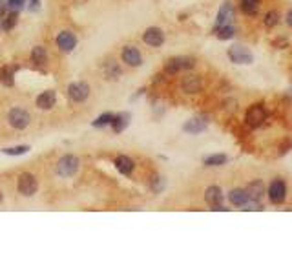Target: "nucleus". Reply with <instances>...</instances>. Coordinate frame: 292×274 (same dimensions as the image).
<instances>
[{"instance_id": "72a5a7b5", "label": "nucleus", "mask_w": 292, "mask_h": 274, "mask_svg": "<svg viewBox=\"0 0 292 274\" xmlns=\"http://www.w3.org/2000/svg\"><path fill=\"white\" fill-rule=\"evenodd\" d=\"M26 9H27V11H31V13L39 11V9H41V0H27Z\"/></svg>"}, {"instance_id": "e433bc0d", "label": "nucleus", "mask_w": 292, "mask_h": 274, "mask_svg": "<svg viewBox=\"0 0 292 274\" xmlns=\"http://www.w3.org/2000/svg\"><path fill=\"white\" fill-rule=\"evenodd\" d=\"M2 201H4V194H2V190H0V205H2Z\"/></svg>"}, {"instance_id": "0eeeda50", "label": "nucleus", "mask_w": 292, "mask_h": 274, "mask_svg": "<svg viewBox=\"0 0 292 274\" xmlns=\"http://www.w3.org/2000/svg\"><path fill=\"white\" fill-rule=\"evenodd\" d=\"M55 42H57V48H59L62 53H71V51L77 48L79 41H77V37H75V33L64 29V31H60L59 35H57Z\"/></svg>"}, {"instance_id": "39448f33", "label": "nucleus", "mask_w": 292, "mask_h": 274, "mask_svg": "<svg viewBox=\"0 0 292 274\" xmlns=\"http://www.w3.org/2000/svg\"><path fill=\"white\" fill-rule=\"evenodd\" d=\"M194 66H196V62L190 57H172L164 64V72L168 75H175V73L182 72V70H192Z\"/></svg>"}, {"instance_id": "2f4dec72", "label": "nucleus", "mask_w": 292, "mask_h": 274, "mask_svg": "<svg viewBox=\"0 0 292 274\" xmlns=\"http://www.w3.org/2000/svg\"><path fill=\"white\" fill-rule=\"evenodd\" d=\"M6 6H8L9 11H20V9L26 8L27 0H4Z\"/></svg>"}, {"instance_id": "412c9836", "label": "nucleus", "mask_w": 292, "mask_h": 274, "mask_svg": "<svg viewBox=\"0 0 292 274\" xmlns=\"http://www.w3.org/2000/svg\"><path fill=\"white\" fill-rule=\"evenodd\" d=\"M29 59L35 66H44V64H48V51L42 46H35L29 53Z\"/></svg>"}, {"instance_id": "a878e982", "label": "nucleus", "mask_w": 292, "mask_h": 274, "mask_svg": "<svg viewBox=\"0 0 292 274\" xmlns=\"http://www.w3.org/2000/svg\"><path fill=\"white\" fill-rule=\"evenodd\" d=\"M227 161L228 157L225 154H212L205 157L203 163H205V166H223V164H227Z\"/></svg>"}, {"instance_id": "aec40b11", "label": "nucleus", "mask_w": 292, "mask_h": 274, "mask_svg": "<svg viewBox=\"0 0 292 274\" xmlns=\"http://www.w3.org/2000/svg\"><path fill=\"white\" fill-rule=\"evenodd\" d=\"M181 88L187 93H197L201 90V79L197 75H187V77L182 79Z\"/></svg>"}, {"instance_id": "5701e85b", "label": "nucleus", "mask_w": 292, "mask_h": 274, "mask_svg": "<svg viewBox=\"0 0 292 274\" xmlns=\"http://www.w3.org/2000/svg\"><path fill=\"white\" fill-rule=\"evenodd\" d=\"M17 22H18V11H9V13H6L4 17H2L0 29L6 33H9L15 26H17Z\"/></svg>"}, {"instance_id": "4be33fe9", "label": "nucleus", "mask_w": 292, "mask_h": 274, "mask_svg": "<svg viewBox=\"0 0 292 274\" xmlns=\"http://www.w3.org/2000/svg\"><path fill=\"white\" fill-rule=\"evenodd\" d=\"M102 70H104V77L110 79V81H117V79L123 75V68H121V66H119L115 60H110V62H106Z\"/></svg>"}, {"instance_id": "a211bd4d", "label": "nucleus", "mask_w": 292, "mask_h": 274, "mask_svg": "<svg viewBox=\"0 0 292 274\" xmlns=\"http://www.w3.org/2000/svg\"><path fill=\"white\" fill-rule=\"evenodd\" d=\"M18 70V66H2L0 68V82L4 88H13L15 86V72Z\"/></svg>"}, {"instance_id": "cd10ccee", "label": "nucleus", "mask_w": 292, "mask_h": 274, "mask_svg": "<svg viewBox=\"0 0 292 274\" xmlns=\"http://www.w3.org/2000/svg\"><path fill=\"white\" fill-rule=\"evenodd\" d=\"M239 4H241V9L245 15H256L258 9H260L261 0H241Z\"/></svg>"}, {"instance_id": "7ed1b4c3", "label": "nucleus", "mask_w": 292, "mask_h": 274, "mask_svg": "<svg viewBox=\"0 0 292 274\" xmlns=\"http://www.w3.org/2000/svg\"><path fill=\"white\" fill-rule=\"evenodd\" d=\"M8 123L11 128H15V130H26L29 124H31V115H29V112L24 108H11L8 114Z\"/></svg>"}, {"instance_id": "b1692460", "label": "nucleus", "mask_w": 292, "mask_h": 274, "mask_svg": "<svg viewBox=\"0 0 292 274\" xmlns=\"http://www.w3.org/2000/svg\"><path fill=\"white\" fill-rule=\"evenodd\" d=\"M228 199L230 203L236 207H243L248 201V196H246V192L243 188H234V190L228 192Z\"/></svg>"}, {"instance_id": "4468645a", "label": "nucleus", "mask_w": 292, "mask_h": 274, "mask_svg": "<svg viewBox=\"0 0 292 274\" xmlns=\"http://www.w3.org/2000/svg\"><path fill=\"white\" fill-rule=\"evenodd\" d=\"M234 20V6L230 2H225L217 11V18H215V27L227 26Z\"/></svg>"}, {"instance_id": "20e7f679", "label": "nucleus", "mask_w": 292, "mask_h": 274, "mask_svg": "<svg viewBox=\"0 0 292 274\" xmlns=\"http://www.w3.org/2000/svg\"><path fill=\"white\" fill-rule=\"evenodd\" d=\"M90 84H88L86 81H77V82H69L68 84V97L73 100V102H77V105H81V102H86L88 97H90Z\"/></svg>"}, {"instance_id": "9b49d317", "label": "nucleus", "mask_w": 292, "mask_h": 274, "mask_svg": "<svg viewBox=\"0 0 292 274\" xmlns=\"http://www.w3.org/2000/svg\"><path fill=\"white\" fill-rule=\"evenodd\" d=\"M121 59L130 68H139L142 64V55L135 46H124L123 51H121Z\"/></svg>"}, {"instance_id": "6e6552de", "label": "nucleus", "mask_w": 292, "mask_h": 274, "mask_svg": "<svg viewBox=\"0 0 292 274\" xmlns=\"http://www.w3.org/2000/svg\"><path fill=\"white\" fill-rule=\"evenodd\" d=\"M267 119V110H265L263 105H254L248 108V112H246L245 115V121L246 124L250 128H258L263 124V121Z\"/></svg>"}, {"instance_id": "dca6fc26", "label": "nucleus", "mask_w": 292, "mask_h": 274, "mask_svg": "<svg viewBox=\"0 0 292 274\" xmlns=\"http://www.w3.org/2000/svg\"><path fill=\"white\" fill-rule=\"evenodd\" d=\"M130 119H132V115L128 114V112L114 114V119H112L110 126H112V130H114L115 133H121V132H124V130L128 128V124H130Z\"/></svg>"}, {"instance_id": "c85d7f7f", "label": "nucleus", "mask_w": 292, "mask_h": 274, "mask_svg": "<svg viewBox=\"0 0 292 274\" xmlns=\"http://www.w3.org/2000/svg\"><path fill=\"white\" fill-rule=\"evenodd\" d=\"M112 119H114V114H112V112H104V114H100L99 117L91 123V126H93V128H104V126H108V124L112 123Z\"/></svg>"}, {"instance_id": "f704fd0d", "label": "nucleus", "mask_w": 292, "mask_h": 274, "mask_svg": "<svg viewBox=\"0 0 292 274\" xmlns=\"http://www.w3.org/2000/svg\"><path fill=\"white\" fill-rule=\"evenodd\" d=\"M6 13H8V6H6L4 0H0V18L4 17Z\"/></svg>"}, {"instance_id": "f257e3e1", "label": "nucleus", "mask_w": 292, "mask_h": 274, "mask_svg": "<svg viewBox=\"0 0 292 274\" xmlns=\"http://www.w3.org/2000/svg\"><path fill=\"white\" fill-rule=\"evenodd\" d=\"M79 168H81V159L73 154L62 155L57 161V174H59L60 178H73L79 172Z\"/></svg>"}, {"instance_id": "f8f14e48", "label": "nucleus", "mask_w": 292, "mask_h": 274, "mask_svg": "<svg viewBox=\"0 0 292 274\" xmlns=\"http://www.w3.org/2000/svg\"><path fill=\"white\" fill-rule=\"evenodd\" d=\"M142 41H144V44L152 46V48H159V46L164 44V31L161 27L152 26L142 33Z\"/></svg>"}, {"instance_id": "c9c22d12", "label": "nucleus", "mask_w": 292, "mask_h": 274, "mask_svg": "<svg viewBox=\"0 0 292 274\" xmlns=\"http://www.w3.org/2000/svg\"><path fill=\"white\" fill-rule=\"evenodd\" d=\"M287 24L292 27V9H290V11H288V13H287Z\"/></svg>"}, {"instance_id": "9d476101", "label": "nucleus", "mask_w": 292, "mask_h": 274, "mask_svg": "<svg viewBox=\"0 0 292 274\" xmlns=\"http://www.w3.org/2000/svg\"><path fill=\"white\" fill-rule=\"evenodd\" d=\"M223 199H225L223 190L219 187H215V185H212V187H208L205 190V201L212 207V210H228L223 207Z\"/></svg>"}, {"instance_id": "423d86ee", "label": "nucleus", "mask_w": 292, "mask_h": 274, "mask_svg": "<svg viewBox=\"0 0 292 274\" xmlns=\"http://www.w3.org/2000/svg\"><path fill=\"white\" fill-rule=\"evenodd\" d=\"M228 59L234 64H250L254 60V55L248 48L241 44H234L228 48Z\"/></svg>"}, {"instance_id": "1a4fd4ad", "label": "nucleus", "mask_w": 292, "mask_h": 274, "mask_svg": "<svg viewBox=\"0 0 292 274\" xmlns=\"http://www.w3.org/2000/svg\"><path fill=\"white\" fill-rule=\"evenodd\" d=\"M287 197V185L283 179H274L269 187V199L272 201L274 205H281Z\"/></svg>"}, {"instance_id": "473e14b6", "label": "nucleus", "mask_w": 292, "mask_h": 274, "mask_svg": "<svg viewBox=\"0 0 292 274\" xmlns=\"http://www.w3.org/2000/svg\"><path fill=\"white\" fill-rule=\"evenodd\" d=\"M261 209H263V207H261L260 201H252V199H248L245 205H243V210H261Z\"/></svg>"}, {"instance_id": "ddd939ff", "label": "nucleus", "mask_w": 292, "mask_h": 274, "mask_svg": "<svg viewBox=\"0 0 292 274\" xmlns=\"http://www.w3.org/2000/svg\"><path fill=\"white\" fill-rule=\"evenodd\" d=\"M114 164H115V168H117V172L121 174V176H126V178L128 176H132L133 170H135V161H133L130 155H124V154L117 155Z\"/></svg>"}, {"instance_id": "f3484780", "label": "nucleus", "mask_w": 292, "mask_h": 274, "mask_svg": "<svg viewBox=\"0 0 292 274\" xmlns=\"http://www.w3.org/2000/svg\"><path fill=\"white\" fill-rule=\"evenodd\" d=\"M206 124H208V121H206V119L194 117V119H190V121H187V123L182 124V130H185L187 133H194V135H197V133L205 132Z\"/></svg>"}, {"instance_id": "393cba45", "label": "nucleus", "mask_w": 292, "mask_h": 274, "mask_svg": "<svg viewBox=\"0 0 292 274\" xmlns=\"http://www.w3.org/2000/svg\"><path fill=\"white\" fill-rule=\"evenodd\" d=\"M214 31L219 41H228V39H232V37L236 35V27H234L232 24H227V26L214 27Z\"/></svg>"}, {"instance_id": "2eb2a0df", "label": "nucleus", "mask_w": 292, "mask_h": 274, "mask_svg": "<svg viewBox=\"0 0 292 274\" xmlns=\"http://www.w3.org/2000/svg\"><path fill=\"white\" fill-rule=\"evenodd\" d=\"M35 102L41 110H51L55 106V102H57V91H55V90L42 91L41 95L36 97Z\"/></svg>"}, {"instance_id": "bb28decb", "label": "nucleus", "mask_w": 292, "mask_h": 274, "mask_svg": "<svg viewBox=\"0 0 292 274\" xmlns=\"http://www.w3.org/2000/svg\"><path fill=\"white\" fill-rule=\"evenodd\" d=\"M31 150V146L29 145H18V146H9V148H4V154L9 155V157H18V155H24L27 152Z\"/></svg>"}, {"instance_id": "c756f323", "label": "nucleus", "mask_w": 292, "mask_h": 274, "mask_svg": "<svg viewBox=\"0 0 292 274\" xmlns=\"http://www.w3.org/2000/svg\"><path fill=\"white\" fill-rule=\"evenodd\" d=\"M263 22H265V26L267 27H274V26H278L279 24V13L278 11H269V13L265 15V18H263Z\"/></svg>"}, {"instance_id": "6ab92c4d", "label": "nucleus", "mask_w": 292, "mask_h": 274, "mask_svg": "<svg viewBox=\"0 0 292 274\" xmlns=\"http://www.w3.org/2000/svg\"><path fill=\"white\" fill-rule=\"evenodd\" d=\"M246 196H248V199L252 201H261V197H263L265 194V185L263 181H260V179H256V181L248 183V187L245 188Z\"/></svg>"}, {"instance_id": "7c9ffc66", "label": "nucleus", "mask_w": 292, "mask_h": 274, "mask_svg": "<svg viewBox=\"0 0 292 274\" xmlns=\"http://www.w3.org/2000/svg\"><path fill=\"white\" fill-rule=\"evenodd\" d=\"M150 188L152 192H155V194H159V192H163L164 188V179L161 178V176H154L150 181Z\"/></svg>"}, {"instance_id": "f03ea898", "label": "nucleus", "mask_w": 292, "mask_h": 274, "mask_svg": "<svg viewBox=\"0 0 292 274\" xmlns=\"http://www.w3.org/2000/svg\"><path fill=\"white\" fill-rule=\"evenodd\" d=\"M17 190L20 196L24 197H31L36 194V190H39V181H36V178L33 176V174L29 172H24L18 176V181H17Z\"/></svg>"}]
</instances>
